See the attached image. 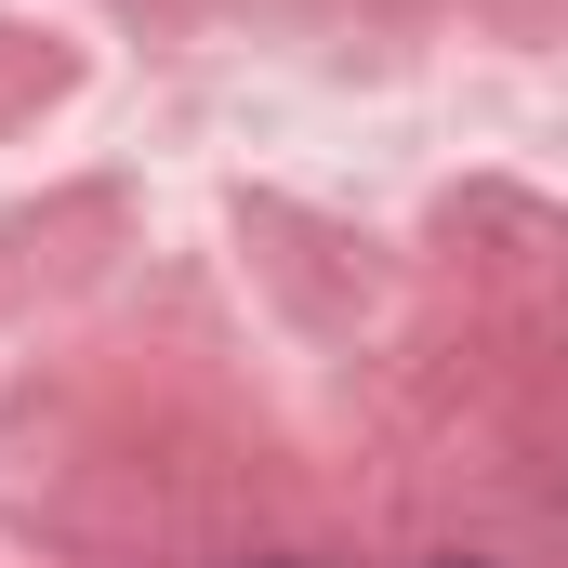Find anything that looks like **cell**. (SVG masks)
Segmentation results:
<instances>
[{"label":"cell","instance_id":"obj_2","mask_svg":"<svg viewBox=\"0 0 568 568\" xmlns=\"http://www.w3.org/2000/svg\"><path fill=\"white\" fill-rule=\"evenodd\" d=\"M265 568H291V556H265Z\"/></svg>","mask_w":568,"mask_h":568},{"label":"cell","instance_id":"obj_1","mask_svg":"<svg viewBox=\"0 0 568 568\" xmlns=\"http://www.w3.org/2000/svg\"><path fill=\"white\" fill-rule=\"evenodd\" d=\"M436 568H476V556H436Z\"/></svg>","mask_w":568,"mask_h":568}]
</instances>
